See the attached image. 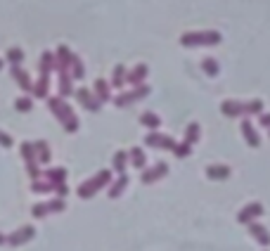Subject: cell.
<instances>
[{
	"instance_id": "6da1fadb",
	"label": "cell",
	"mask_w": 270,
	"mask_h": 251,
	"mask_svg": "<svg viewBox=\"0 0 270 251\" xmlns=\"http://www.w3.org/2000/svg\"><path fill=\"white\" fill-rule=\"evenodd\" d=\"M48 109L55 114V119L62 123V128L67 133H76L78 130V116L74 114V109H71L69 102H64L62 97H48Z\"/></svg>"
},
{
	"instance_id": "7a4b0ae2",
	"label": "cell",
	"mask_w": 270,
	"mask_h": 251,
	"mask_svg": "<svg viewBox=\"0 0 270 251\" xmlns=\"http://www.w3.org/2000/svg\"><path fill=\"white\" fill-rule=\"evenodd\" d=\"M223 41L218 31H187L180 36V45L183 48H214Z\"/></svg>"
},
{
	"instance_id": "3957f363",
	"label": "cell",
	"mask_w": 270,
	"mask_h": 251,
	"mask_svg": "<svg viewBox=\"0 0 270 251\" xmlns=\"http://www.w3.org/2000/svg\"><path fill=\"white\" fill-rule=\"evenodd\" d=\"M109 185H111V171L102 169V171H97L90 180H85V183L78 185L76 192H78V197L81 199H90V197H95L102 187H109Z\"/></svg>"
},
{
	"instance_id": "277c9868",
	"label": "cell",
	"mask_w": 270,
	"mask_h": 251,
	"mask_svg": "<svg viewBox=\"0 0 270 251\" xmlns=\"http://www.w3.org/2000/svg\"><path fill=\"white\" fill-rule=\"evenodd\" d=\"M149 93H152V88H149L147 83H142V86H138V88L128 90V93H118V95L114 97V104H116V107H131L133 102L142 100V97H147Z\"/></svg>"
},
{
	"instance_id": "5b68a950",
	"label": "cell",
	"mask_w": 270,
	"mask_h": 251,
	"mask_svg": "<svg viewBox=\"0 0 270 251\" xmlns=\"http://www.w3.org/2000/svg\"><path fill=\"white\" fill-rule=\"evenodd\" d=\"M145 145L147 147H154V150L173 152L175 140L171 135H166V133H157V130H152V133H147L145 135Z\"/></svg>"
},
{
	"instance_id": "8992f818",
	"label": "cell",
	"mask_w": 270,
	"mask_h": 251,
	"mask_svg": "<svg viewBox=\"0 0 270 251\" xmlns=\"http://www.w3.org/2000/svg\"><path fill=\"white\" fill-rule=\"evenodd\" d=\"M34 237H36L34 225H21V228H17L14 232L7 235V244L10 246H21V244H26V242H31Z\"/></svg>"
},
{
	"instance_id": "52a82bcc",
	"label": "cell",
	"mask_w": 270,
	"mask_h": 251,
	"mask_svg": "<svg viewBox=\"0 0 270 251\" xmlns=\"http://www.w3.org/2000/svg\"><path fill=\"white\" fill-rule=\"evenodd\" d=\"M263 211L265 209H263V204H261V202H251V204H247L239 213H237V220H239L242 225H249V223H254L258 216H263Z\"/></svg>"
},
{
	"instance_id": "ba28073f",
	"label": "cell",
	"mask_w": 270,
	"mask_h": 251,
	"mask_svg": "<svg viewBox=\"0 0 270 251\" xmlns=\"http://www.w3.org/2000/svg\"><path fill=\"white\" fill-rule=\"evenodd\" d=\"M74 97H76L78 102H81V107L83 109H88V111H100V100H97L95 95H93V90H88V88H78V90H74Z\"/></svg>"
},
{
	"instance_id": "9c48e42d",
	"label": "cell",
	"mask_w": 270,
	"mask_h": 251,
	"mask_svg": "<svg viewBox=\"0 0 270 251\" xmlns=\"http://www.w3.org/2000/svg\"><path fill=\"white\" fill-rule=\"evenodd\" d=\"M168 176V163L166 161H159L157 166H152V169H145L142 171V176H140V180L145 185H152L157 183V180H161V178Z\"/></svg>"
},
{
	"instance_id": "30bf717a",
	"label": "cell",
	"mask_w": 270,
	"mask_h": 251,
	"mask_svg": "<svg viewBox=\"0 0 270 251\" xmlns=\"http://www.w3.org/2000/svg\"><path fill=\"white\" fill-rule=\"evenodd\" d=\"M71 60H74V52L69 50V45H59V48L55 50V69L57 71H69Z\"/></svg>"
},
{
	"instance_id": "8fae6325",
	"label": "cell",
	"mask_w": 270,
	"mask_h": 251,
	"mask_svg": "<svg viewBox=\"0 0 270 251\" xmlns=\"http://www.w3.org/2000/svg\"><path fill=\"white\" fill-rule=\"evenodd\" d=\"M223 116L228 119H237V116H247V102H237V100H225L221 104Z\"/></svg>"
},
{
	"instance_id": "7c38bea8",
	"label": "cell",
	"mask_w": 270,
	"mask_h": 251,
	"mask_svg": "<svg viewBox=\"0 0 270 251\" xmlns=\"http://www.w3.org/2000/svg\"><path fill=\"white\" fill-rule=\"evenodd\" d=\"M149 76V67L147 64H138V67H133L128 74H126V83H131L133 88H138L145 83V78Z\"/></svg>"
},
{
	"instance_id": "4fadbf2b",
	"label": "cell",
	"mask_w": 270,
	"mask_h": 251,
	"mask_svg": "<svg viewBox=\"0 0 270 251\" xmlns=\"http://www.w3.org/2000/svg\"><path fill=\"white\" fill-rule=\"evenodd\" d=\"M10 74H12V78L17 81V86H19L24 93H31V90H34V81H31L28 71H24L21 67H10Z\"/></svg>"
},
{
	"instance_id": "5bb4252c",
	"label": "cell",
	"mask_w": 270,
	"mask_h": 251,
	"mask_svg": "<svg viewBox=\"0 0 270 251\" xmlns=\"http://www.w3.org/2000/svg\"><path fill=\"white\" fill-rule=\"evenodd\" d=\"M59 78H57V88H59V97H69L74 95V78H71L69 71H57Z\"/></svg>"
},
{
	"instance_id": "9a60e30c",
	"label": "cell",
	"mask_w": 270,
	"mask_h": 251,
	"mask_svg": "<svg viewBox=\"0 0 270 251\" xmlns=\"http://www.w3.org/2000/svg\"><path fill=\"white\" fill-rule=\"evenodd\" d=\"M249 235L256 239L261 246H268L270 244V232H268V228H265V225H261V223H256V220H254V223H249Z\"/></svg>"
},
{
	"instance_id": "2e32d148",
	"label": "cell",
	"mask_w": 270,
	"mask_h": 251,
	"mask_svg": "<svg viewBox=\"0 0 270 251\" xmlns=\"http://www.w3.org/2000/svg\"><path fill=\"white\" fill-rule=\"evenodd\" d=\"M93 95L100 100V104H102V102H109L111 100V86H109V81L97 78V81L93 83Z\"/></svg>"
},
{
	"instance_id": "e0dca14e",
	"label": "cell",
	"mask_w": 270,
	"mask_h": 251,
	"mask_svg": "<svg viewBox=\"0 0 270 251\" xmlns=\"http://www.w3.org/2000/svg\"><path fill=\"white\" fill-rule=\"evenodd\" d=\"M242 135H244V140H247L249 147H261V137H258V133L254 130V123H251L249 119L242 121Z\"/></svg>"
},
{
	"instance_id": "ac0fdd59",
	"label": "cell",
	"mask_w": 270,
	"mask_h": 251,
	"mask_svg": "<svg viewBox=\"0 0 270 251\" xmlns=\"http://www.w3.org/2000/svg\"><path fill=\"white\" fill-rule=\"evenodd\" d=\"M230 173L232 171L225 163H211V166H206V178H211V180H228Z\"/></svg>"
},
{
	"instance_id": "d6986e66",
	"label": "cell",
	"mask_w": 270,
	"mask_h": 251,
	"mask_svg": "<svg viewBox=\"0 0 270 251\" xmlns=\"http://www.w3.org/2000/svg\"><path fill=\"white\" fill-rule=\"evenodd\" d=\"M45 180H48L52 187H57V185H64L67 183V169H62V166H55V169H48L45 173Z\"/></svg>"
},
{
	"instance_id": "ffe728a7",
	"label": "cell",
	"mask_w": 270,
	"mask_h": 251,
	"mask_svg": "<svg viewBox=\"0 0 270 251\" xmlns=\"http://www.w3.org/2000/svg\"><path fill=\"white\" fill-rule=\"evenodd\" d=\"M38 71H41V76H50L52 71H55V52L45 50V52L41 54V62H38Z\"/></svg>"
},
{
	"instance_id": "44dd1931",
	"label": "cell",
	"mask_w": 270,
	"mask_h": 251,
	"mask_svg": "<svg viewBox=\"0 0 270 251\" xmlns=\"http://www.w3.org/2000/svg\"><path fill=\"white\" fill-rule=\"evenodd\" d=\"M36 97L41 100H48L50 97V76H38V81L34 83V90H31Z\"/></svg>"
},
{
	"instance_id": "7402d4cb",
	"label": "cell",
	"mask_w": 270,
	"mask_h": 251,
	"mask_svg": "<svg viewBox=\"0 0 270 251\" xmlns=\"http://www.w3.org/2000/svg\"><path fill=\"white\" fill-rule=\"evenodd\" d=\"M34 147H36V159H38V163H50V159H52L50 145L45 143V140H36Z\"/></svg>"
},
{
	"instance_id": "603a6c76",
	"label": "cell",
	"mask_w": 270,
	"mask_h": 251,
	"mask_svg": "<svg viewBox=\"0 0 270 251\" xmlns=\"http://www.w3.org/2000/svg\"><path fill=\"white\" fill-rule=\"evenodd\" d=\"M128 163H133V166L140 171H145L147 169V154L140 150V147H133V150L128 152Z\"/></svg>"
},
{
	"instance_id": "cb8c5ba5",
	"label": "cell",
	"mask_w": 270,
	"mask_h": 251,
	"mask_svg": "<svg viewBox=\"0 0 270 251\" xmlns=\"http://www.w3.org/2000/svg\"><path fill=\"white\" fill-rule=\"evenodd\" d=\"M126 187H128V176L124 173V176H118L116 180L109 185V199H118L126 192Z\"/></svg>"
},
{
	"instance_id": "d4e9b609",
	"label": "cell",
	"mask_w": 270,
	"mask_h": 251,
	"mask_svg": "<svg viewBox=\"0 0 270 251\" xmlns=\"http://www.w3.org/2000/svg\"><path fill=\"white\" fill-rule=\"evenodd\" d=\"M126 74H128V69H126L124 64H116L114 71H111V81H109L111 88H124L126 86Z\"/></svg>"
},
{
	"instance_id": "484cf974",
	"label": "cell",
	"mask_w": 270,
	"mask_h": 251,
	"mask_svg": "<svg viewBox=\"0 0 270 251\" xmlns=\"http://www.w3.org/2000/svg\"><path fill=\"white\" fill-rule=\"evenodd\" d=\"M126 166H128V152H116V154L111 156V171H116L118 176H124L126 173Z\"/></svg>"
},
{
	"instance_id": "4316f807",
	"label": "cell",
	"mask_w": 270,
	"mask_h": 251,
	"mask_svg": "<svg viewBox=\"0 0 270 251\" xmlns=\"http://www.w3.org/2000/svg\"><path fill=\"white\" fill-rule=\"evenodd\" d=\"M140 126L149 128V133H152V130H159V126H161L159 114H154V111H145V114H140Z\"/></svg>"
},
{
	"instance_id": "83f0119b",
	"label": "cell",
	"mask_w": 270,
	"mask_h": 251,
	"mask_svg": "<svg viewBox=\"0 0 270 251\" xmlns=\"http://www.w3.org/2000/svg\"><path fill=\"white\" fill-rule=\"evenodd\" d=\"M5 60H7V64H10V67H21V62H24V50L17 48V45H12V48L7 50Z\"/></svg>"
},
{
	"instance_id": "f1b7e54d",
	"label": "cell",
	"mask_w": 270,
	"mask_h": 251,
	"mask_svg": "<svg viewBox=\"0 0 270 251\" xmlns=\"http://www.w3.org/2000/svg\"><path fill=\"white\" fill-rule=\"evenodd\" d=\"M69 74L74 81H81L85 76V67H83V60L78 57V54H74V60H71V69H69Z\"/></svg>"
},
{
	"instance_id": "f546056e",
	"label": "cell",
	"mask_w": 270,
	"mask_h": 251,
	"mask_svg": "<svg viewBox=\"0 0 270 251\" xmlns=\"http://www.w3.org/2000/svg\"><path fill=\"white\" fill-rule=\"evenodd\" d=\"M19 152H21V159L26 163H38V159H36V147H34V143H21L19 145Z\"/></svg>"
},
{
	"instance_id": "4dcf8cb0",
	"label": "cell",
	"mask_w": 270,
	"mask_h": 251,
	"mask_svg": "<svg viewBox=\"0 0 270 251\" xmlns=\"http://www.w3.org/2000/svg\"><path fill=\"white\" fill-rule=\"evenodd\" d=\"M201 71H204L206 76H211V78H214V76H218L221 67H218V62H216L214 57H204V60H201Z\"/></svg>"
},
{
	"instance_id": "1f68e13d",
	"label": "cell",
	"mask_w": 270,
	"mask_h": 251,
	"mask_svg": "<svg viewBox=\"0 0 270 251\" xmlns=\"http://www.w3.org/2000/svg\"><path fill=\"white\" fill-rule=\"evenodd\" d=\"M199 135H201L199 123H190V126H187V128H185V140H183V143H187V145L199 143Z\"/></svg>"
},
{
	"instance_id": "d6a6232c",
	"label": "cell",
	"mask_w": 270,
	"mask_h": 251,
	"mask_svg": "<svg viewBox=\"0 0 270 251\" xmlns=\"http://www.w3.org/2000/svg\"><path fill=\"white\" fill-rule=\"evenodd\" d=\"M14 109H17V111H21V114H28V111L34 109V100H31L28 95L17 97V100H14Z\"/></svg>"
},
{
	"instance_id": "836d02e7",
	"label": "cell",
	"mask_w": 270,
	"mask_h": 251,
	"mask_svg": "<svg viewBox=\"0 0 270 251\" xmlns=\"http://www.w3.org/2000/svg\"><path fill=\"white\" fill-rule=\"evenodd\" d=\"M31 192H34V194H48V192H55V187H52L48 180H34V183H31Z\"/></svg>"
},
{
	"instance_id": "e575fe53",
	"label": "cell",
	"mask_w": 270,
	"mask_h": 251,
	"mask_svg": "<svg viewBox=\"0 0 270 251\" xmlns=\"http://www.w3.org/2000/svg\"><path fill=\"white\" fill-rule=\"evenodd\" d=\"M263 114V100L247 102V116H261Z\"/></svg>"
},
{
	"instance_id": "d590c367",
	"label": "cell",
	"mask_w": 270,
	"mask_h": 251,
	"mask_svg": "<svg viewBox=\"0 0 270 251\" xmlns=\"http://www.w3.org/2000/svg\"><path fill=\"white\" fill-rule=\"evenodd\" d=\"M173 154L178 156V159H187V156L192 154V145H187V143H175Z\"/></svg>"
},
{
	"instance_id": "8d00e7d4",
	"label": "cell",
	"mask_w": 270,
	"mask_h": 251,
	"mask_svg": "<svg viewBox=\"0 0 270 251\" xmlns=\"http://www.w3.org/2000/svg\"><path fill=\"white\" fill-rule=\"evenodd\" d=\"M45 204H48V211H50V213H62V211L67 209V202H64V199H59V197L50 199V202H45Z\"/></svg>"
},
{
	"instance_id": "74e56055",
	"label": "cell",
	"mask_w": 270,
	"mask_h": 251,
	"mask_svg": "<svg viewBox=\"0 0 270 251\" xmlns=\"http://www.w3.org/2000/svg\"><path fill=\"white\" fill-rule=\"evenodd\" d=\"M31 216H34V218H48L50 216L48 204H45V202H43V204H34V206H31Z\"/></svg>"
},
{
	"instance_id": "f35d334b",
	"label": "cell",
	"mask_w": 270,
	"mask_h": 251,
	"mask_svg": "<svg viewBox=\"0 0 270 251\" xmlns=\"http://www.w3.org/2000/svg\"><path fill=\"white\" fill-rule=\"evenodd\" d=\"M26 173H28V178H31V183H34V180H41V178H43V171H41V166H38V163H26Z\"/></svg>"
},
{
	"instance_id": "ab89813d",
	"label": "cell",
	"mask_w": 270,
	"mask_h": 251,
	"mask_svg": "<svg viewBox=\"0 0 270 251\" xmlns=\"http://www.w3.org/2000/svg\"><path fill=\"white\" fill-rule=\"evenodd\" d=\"M0 147H5V150H10V147H14V140H12V135H7L5 130H0Z\"/></svg>"
},
{
	"instance_id": "60d3db41",
	"label": "cell",
	"mask_w": 270,
	"mask_h": 251,
	"mask_svg": "<svg viewBox=\"0 0 270 251\" xmlns=\"http://www.w3.org/2000/svg\"><path fill=\"white\" fill-rule=\"evenodd\" d=\"M55 194H57L59 199L67 197V194H69V187H67V183H64V185H57V187H55Z\"/></svg>"
},
{
	"instance_id": "b9f144b4",
	"label": "cell",
	"mask_w": 270,
	"mask_h": 251,
	"mask_svg": "<svg viewBox=\"0 0 270 251\" xmlns=\"http://www.w3.org/2000/svg\"><path fill=\"white\" fill-rule=\"evenodd\" d=\"M258 121H261V126H263V128L270 130V114H265V111H263V114L258 116Z\"/></svg>"
},
{
	"instance_id": "7bdbcfd3",
	"label": "cell",
	"mask_w": 270,
	"mask_h": 251,
	"mask_svg": "<svg viewBox=\"0 0 270 251\" xmlns=\"http://www.w3.org/2000/svg\"><path fill=\"white\" fill-rule=\"evenodd\" d=\"M3 244H7V235H3V232H0V246Z\"/></svg>"
},
{
	"instance_id": "ee69618b",
	"label": "cell",
	"mask_w": 270,
	"mask_h": 251,
	"mask_svg": "<svg viewBox=\"0 0 270 251\" xmlns=\"http://www.w3.org/2000/svg\"><path fill=\"white\" fill-rule=\"evenodd\" d=\"M0 69H3V60H0Z\"/></svg>"
}]
</instances>
